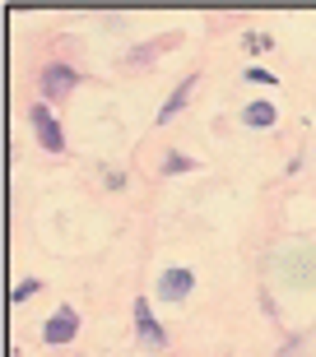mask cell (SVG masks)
Wrapping results in <instances>:
<instances>
[{"label": "cell", "instance_id": "ba28073f", "mask_svg": "<svg viewBox=\"0 0 316 357\" xmlns=\"http://www.w3.org/2000/svg\"><path fill=\"white\" fill-rule=\"evenodd\" d=\"M33 292H38V278H33V283H19V288H14V302H24V297H33Z\"/></svg>", "mask_w": 316, "mask_h": 357}, {"label": "cell", "instance_id": "6da1fadb", "mask_svg": "<svg viewBox=\"0 0 316 357\" xmlns=\"http://www.w3.org/2000/svg\"><path fill=\"white\" fill-rule=\"evenodd\" d=\"M75 330H79V316L66 306V311H56V316L47 320V344H70Z\"/></svg>", "mask_w": 316, "mask_h": 357}, {"label": "cell", "instance_id": "8992f818", "mask_svg": "<svg viewBox=\"0 0 316 357\" xmlns=\"http://www.w3.org/2000/svg\"><path fill=\"white\" fill-rule=\"evenodd\" d=\"M70 84H75V75H70V70H61V66L47 70V93H61V89H70Z\"/></svg>", "mask_w": 316, "mask_h": 357}, {"label": "cell", "instance_id": "7a4b0ae2", "mask_svg": "<svg viewBox=\"0 0 316 357\" xmlns=\"http://www.w3.org/2000/svg\"><path fill=\"white\" fill-rule=\"evenodd\" d=\"M33 126H38V139H42V149H61V126L52 121V112L47 107H33Z\"/></svg>", "mask_w": 316, "mask_h": 357}, {"label": "cell", "instance_id": "3957f363", "mask_svg": "<svg viewBox=\"0 0 316 357\" xmlns=\"http://www.w3.org/2000/svg\"><path fill=\"white\" fill-rule=\"evenodd\" d=\"M158 292H163L168 302H182L186 292H191V274H186V269H168L163 283H158Z\"/></svg>", "mask_w": 316, "mask_h": 357}, {"label": "cell", "instance_id": "9c48e42d", "mask_svg": "<svg viewBox=\"0 0 316 357\" xmlns=\"http://www.w3.org/2000/svg\"><path fill=\"white\" fill-rule=\"evenodd\" d=\"M186 167H191V158H182V153H172V158H168V172H186Z\"/></svg>", "mask_w": 316, "mask_h": 357}, {"label": "cell", "instance_id": "277c9868", "mask_svg": "<svg viewBox=\"0 0 316 357\" xmlns=\"http://www.w3.org/2000/svg\"><path fill=\"white\" fill-rule=\"evenodd\" d=\"M135 325H140V334L149 339V348H163V330L154 325V311H149L145 302H135Z\"/></svg>", "mask_w": 316, "mask_h": 357}, {"label": "cell", "instance_id": "5b68a950", "mask_svg": "<svg viewBox=\"0 0 316 357\" xmlns=\"http://www.w3.org/2000/svg\"><path fill=\"white\" fill-rule=\"evenodd\" d=\"M247 126H261V130H265V126H275V107H270V102H251L247 107Z\"/></svg>", "mask_w": 316, "mask_h": 357}, {"label": "cell", "instance_id": "52a82bcc", "mask_svg": "<svg viewBox=\"0 0 316 357\" xmlns=\"http://www.w3.org/2000/svg\"><path fill=\"white\" fill-rule=\"evenodd\" d=\"M186 93H191V89H186V84H182V89H177V93H172V98H168V107H163V116H158V121H172V112H177V107L186 102Z\"/></svg>", "mask_w": 316, "mask_h": 357}]
</instances>
